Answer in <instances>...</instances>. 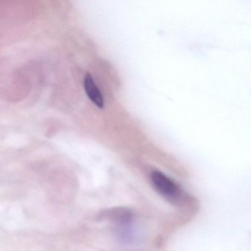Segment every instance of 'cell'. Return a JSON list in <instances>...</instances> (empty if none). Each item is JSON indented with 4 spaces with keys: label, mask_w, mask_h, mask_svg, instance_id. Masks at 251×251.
I'll list each match as a JSON object with an SVG mask.
<instances>
[{
    "label": "cell",
    "mask_w": 251,
    "mask_h": 251,
    "mask_svg": "<svg viewBox=\"0 0 251 251\" xmlns=\"http://www.w3.org/2000/svg\"><path fill=\"white\" fill-rule=\"evenodd\" d=\"M84 89L88 98L98 108H103L104 98L102 92L97 86L93 77L89 73L86 75L84 78Z\"/></svg>",
    "instance_id": "obj_2"
},
{
    "label": "cell",
    "mask_w": 251,
    "mask_h": 251,
    "mask_svg": "<svg viewBox=\"0 0 251 251\" xmlns=\"http://www.w3.org/2000/svg\"><path fill=\"white\" fill-rule=\"evenodd\" d=\"M151 181L155 189L173 202H177L181 198V192L178 186L167 177L164 173L159 171H153L151 173Z\"/></svg>",
    "instance_id": "obj_1"
}]
</instances>
